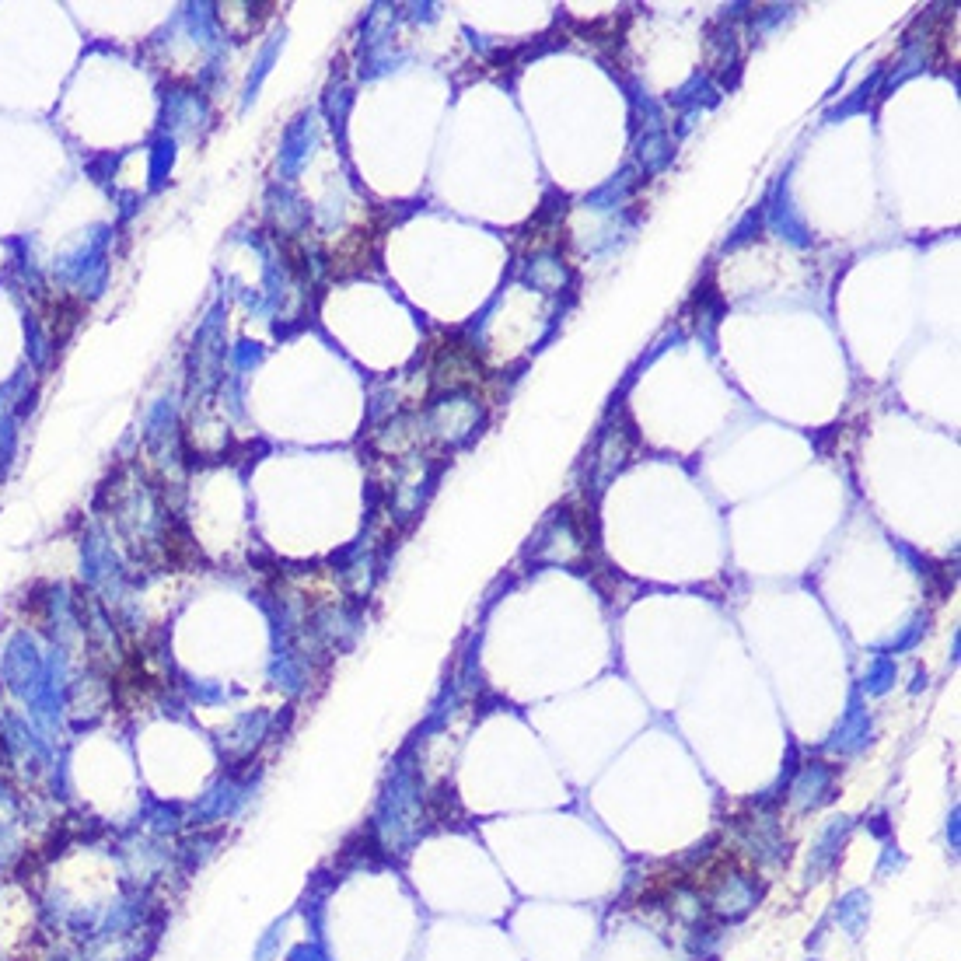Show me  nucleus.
Listing matches in <instances>:
<instances>
[{
    "label": "nucleus",
    "instance_id": "nucleus-5",
    "mask_svg": "<svg viewBox=\"0 0 961 961\" xmlns=\"http://www.w3.org/2000/svg\"><path fill=\"white\" fill-rule=\"evenodd\" d=\"M867 920V895L864 892H853L843 899V906H839V923H843L846 930H853L857 934L860 927H864Z\"/></svg>",
    "mask_w": 961,
    "mask_h": 961
},
{
    "label": "nucleus",
    "instance_id": "nucleus-3",
    "mask_svg": "<svg viewBox=\"0 0 961 961\" xmlns=\"http://www.w3.org/2000/svg\"><path fill=\"white\" fill-rule=\"evenodd\" d=\"M84 312H88V305H84L77 294L70 291H53L46 301H42L39 308V322L42 329H46L49 343L53 346H63L70 339V332L77 329V322L84 319Z\"/></svg>",
    "mask_w": 961,
    "mask_h": 961
},
{
    "label": "nucleus",
    "instance_id": "nucleus-2",
    "mask_svg": "<svg viewBox=\"0 0 961 961\" xmlns=\"http://www.w3.org/2000/svg\"><path fill=\"white\" fill-rule=\"evenodd\" d=\"M378 245H381L378 228H371V224L353 228L350 235L336 245V252H332V273H336V277H357V273L371 270L374 259H378Z\"/></svg>",
    "mask_w": 961,
    "mask_h": 961
},
{
    "label": "nucleus",
    "instance_id": "nucleus-1",
    "mask_svg": "<svg viewBox=\"0 0 961 961\" xmlns=\"http://www.w3.org/2000/svg\"><path fill=\"white\" fill-rule=\"evenodd\" d=\"M710 913L717 920H738L759 902V881L752 874H724L710 888Z\"/></svg>",
    "mask_w": 961,
    "mask_h": 961
},
{
    "label": "nucleus",
    "instance_id": "nucleus-4",
    "mask_svg": "<svg viewBox=\"0 0 961 961\" xmlns=\"http://www.w3.org/2000/svg\"><path fill=\"white\" fill-rule=\"evenodd\" d=\"M434 374H437V381H441V385L462 388V385H476V381L483 378V364H479L476 350H469V343L441 346V353H437V364H434Z\"/></svg>",
    "mask_w": 961,
    "mask_h": 961
}]
</instances>
